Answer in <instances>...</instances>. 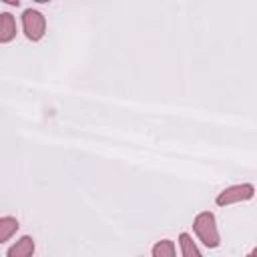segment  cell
Wrapping results in <instances>:
<instances>
[{
	"mask_svg": "<svg viewBox=\"0 0 257 257\" xmlns=\"http://www.w3.org/2000/svg\"><path fill=\"white\" fill-rule=\"evenodd\" d=\"M32 251H34L32 239H30V237H22V239L8 251V257H28V255H32Z\"/></svg>",
	"mask_w": 257,
	"mask_h": 257,
	"instance_id": "5",
	"label": "cell"
},
{
	"mask_svg": "<svg viewBox=\"0 0 257 257\" xmlns=\"http://www.w3.org/2000/svg\"><path fill=\"white\" fill-rule=\"evenodd\" d=\"M181 247H183V255L185 257H199L201 255L197 245L191 241V237L187 233H181Z\"/></svg>",
	"mask_w": 257,
	"mask_h": 257,
	"instance_id": "7",
	"label": "cell"
},
{
	"mask_svg": "<svg viewBox=\"0 0 257 257\" xmlns=\"http://www.w3.org/2000/svg\"><path fill=\"white\" fill-rule=\"evenodd\" d=\"M14 34H16L14 18H12L8 12H4L2 18H0V40H2V42H8V40H12Z\"/></svg>",
	"mask_w": 257,
	"mask_h": 257,
	"instance_id": "4",
	"label": "cell"
},
{
	"mask_svg": "<svg viewBox=\"0 0 257 257\" xmlns=\"http://www.w3.org/2000/svg\"><path fill=\"white\" fill-rule=\"evenodd\" d=\"M36 2H48V0H36Z\"/></svg>",
	"mask_w": 257,
	"mask_h": 257,
	"instance_id": "11",
	"label": "cell"
},
{
	"mask_svg": "<svg viewBox=\"0 0 257 257\" xmlns=\"http://www.w3.org/2000/svg\"><path fill=\"white\" fill-rule=\"evenodd\" d=\"M193 229L207 247H217L219 245V233H217V227H215L213 213H199L195 223H193Z\"/></svg>",
	"mask_w": 257,
	"mask_h": 257,
	"instance_id": "1",
	"label": "cell"
},
{
	"mask_svg": "<svg viewBox=\"0 0 257 257\" xmlns=\"http://www.w3.org/2000/svg\"><path fill=\"white\" fill-rule=\"evenodd\" d=\"M22 26H24V32L30 40H40L42 34H44V28H46V22H44V16L36 10H24L22 14Z\"/></svg>",
	"mask_w": 257,
	"mask_h": 257,
	"instance_id": "2",
	"label": "cell"
},
{
	"mask_svg": "<svg viewBox=\"0 0 257 257\" xmlns=\"http://www.w3.org/2000/svg\"><path fill=\"white\" fill-rule=\"evenodd\" d=\"M4 2H6V4H12V6H18L20 0H4Z\"/></svg>",
	"mask_w": 257,
	"mask_h": 257,
	"instance_id": "9",
	"label": "cell"
},
{
	"mask_svg": "<svg viewBox=\"0 0 257 257\" xmlns=\"http://www.w3.org/2000/svg\"><path fill=\"white\" fill-rule=\"evenodd\" d=\"M18 229V221L12 217H2L0 219V241H8V237Z\"/></svg>",
	"mask_w": 257,
	"mask_h": 257,
	"instance_id": "6",
	"label": "cell"
},
{
	"mask_svg": "<svg viewBox=\"0 0 257 257\" xmlns=\"http://www.w3.org/2000/svg\"><path fill=\"white\" fill-rule=\"evenodd\" d=\"M153 255L155 257H173L175 255V247L171 241H161L153 247Z\"/></svg>",
	"mask_w": 257,
	"mask_h": 257,
	"instance_id": "8",
	"label": "cell"
},
{
	"mask_svg": "<svg viewBox=\"0 0 257 257\" xmlns=\"http://www.w3.org/2000/svg\"><path fill=\"white\" fill-rule=\"evenodd\" d=\"M251 255H257V249H253V251H251Z\"/></svg>",
	"mask_w": 257,
	"mask_h": 257,
	"instance_id": "10",
	"label": "cell"
},
{
	"mask_svg": "<svg viewBox=\"0 0 257 257\" xmlns=\"http://www.w3.org/2000/svg\"><path fill=\"white\" fill-rule=\"evenodd\" d=\"M255 193L253 185H235V187H229L225 189L219 197H217V205H229V203H237V201H247L251 199Z\"/></svg>",
	"mask_w": 257,
	"mask_h": 257,
	"instance_id": "3",
	"label": "cell"
}]
</instances>
